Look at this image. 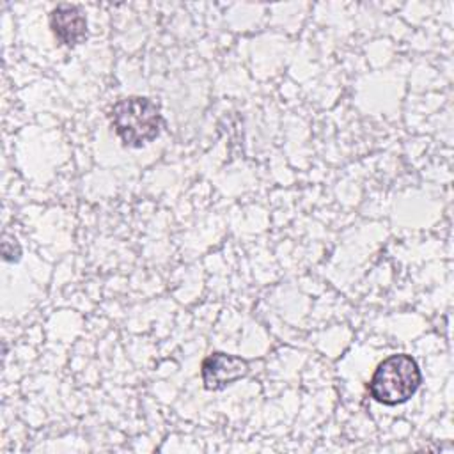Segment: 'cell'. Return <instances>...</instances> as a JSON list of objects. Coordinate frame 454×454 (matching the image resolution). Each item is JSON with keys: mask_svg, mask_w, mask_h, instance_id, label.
<instances>
[{"mask_svg": "<svg viewBox=\"0 0 454 454\" xmlns=\"http://www.w3.org/2000/svg\"><path fill=\"white\" fill-rule=\"evenodd\" d=\"M110 124L126 147L140 149L160 137L163 119L154 101L142 96H129L112 106Z\"/></svg>", "mask_w": 454, "mask_h": 454, "instance_id": "6da1fadb", "label": "cell"}, {"mask_svg": "<svg viewBox=\"0 0 454 454\" xmlns=\"http://www.w3.org/2000/svg\"><path fill=\"white\" fill-rule=\"evenodd\" d=\"M420 381L422 374L415 358L406 353H395L378 364L367 383V390L376 403L397 406L419 390Z\"/></svg>", "mask_w": 454, "mask_h": 454, "instance_id": "7a4b0ae2", "label": "cell"}, {"mask_svg": "<svg viewBox=\"0 0 454 454\" xmlns=\"http://www.w3.org/2000/svg\"><path fill=\"white\" fill-rule=\"evenodd\" d=\"M248 374V364L236 355L211 353L202 360L200 378L206 390H223Z\"/></svg>", "mask_w": 454, "mask_h": 454, "instance_id": "3957f363", "label": "cell"}, {"mask_svg": "<svg viewBox=\"0 0 454 454\" xmlns=\"http://www.w3.org/2000/svg\"><path fill=\"white\" fill-rule=\"evenodd\" d=\"M50 28L64 46H76L87 39V18L78 5L60 4L50 12Z\"/></svg>", "mask_w": 454, "mask_h": 454, "instance_id": "277c9868", "label": "cell"}, {"mask_svg": "<svg viewBox=\"0 0 454 454\" xmlns=\"http://www.w3.org/2000/svg\"><path fill=\"white\" fill-rule=\"evenodd\" d=\"M2 257L7 262H18L21 257V247L14 236L4 234L2 238Z\"/></svg>", "mask_w": 454, "mask_h": 454, "instance_id": "5b68a950", "label": "cell"}]
</instances>
